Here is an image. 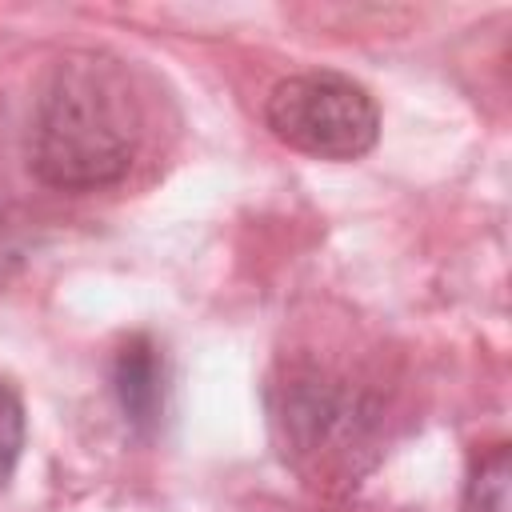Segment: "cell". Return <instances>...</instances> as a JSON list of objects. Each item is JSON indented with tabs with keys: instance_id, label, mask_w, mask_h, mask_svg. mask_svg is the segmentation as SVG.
Segmentation results:
<instances>
[{
	"instance_id": "5b68a950",
	"label": "cell",
	"mask_w": 512,
	"mask_h": 512,
	"mask_svg": "<svg viewBox=\"0 0 512 512\" xmlns=\"http://www.w3.org/2000/svg\"><path fill=\"white\" fill-rule=\"evenodd\" d=\"M20 448H24V404H20L16 388L0 376V488L12 476Z\"/></svg>"
},
{
	"instance_id": "7a4b0ae2",
	"label": "cell",
	"mask_w": 512,
	"mask_h": 512,
	"mask_svg": "<svg viewBox=\"0 0 512 512\" xmlns=\"http://www.w3.org/2000/svg\"><path fill=\"white\" fill-rule=\"evenodd\" d=\"M272 136L316 160H360L376 148L380 108L372 92L328 68L284 76L264 104Z\"/></svg>"
},
{
	"instance_id": "6da1fadb",
	"label": "cell",
	"mask_w": 512,
	"mask_h": 512,
	"mask_svg": "<svg viewBox=\"0 0 512 512\" xmlns=\"http://www.w3.org/2000/svg\"><path fill=\"white\" fill-rule=\"evenodd\" d=\"M144 144V104L124 60L108 52L60 56L28 116V168L60 192L120 184Z\"/></svg>"
},
{
	"instance_id": "277c9868",
	"label": "cell",
	"mask_w": 512,
	"mask_h": 512,
	"mask_svg": "<svg viewBox=\"0 0 512 512\" xmlns=\"http://www.w3.org/2000/svg\"><path fill=\"white\" fill-rule=\"evenodd\" d=\"M508 452L496 448L492 456L480 460V468L468 480V512H508L512 496H508Z\"/></svg>"
},
{
	"instance_id": "3957f363",
	"label": "cell",
	"mask_w": 512,
	"mask_h": 512,
	"mask_svg": "<svg viewBox=\"0 0 512 512\" xmlns=\"http://www.w3.org/2000/svg\"><path fill=\"white\" fill-rule=\"evenodd\" d=\"M116 396H120V408L128 412L132 424L148 428L160 420V408H164V376H160V360H156V348L136 336L120 348L116 356Z\"/></svg>"
}]
</instances>
